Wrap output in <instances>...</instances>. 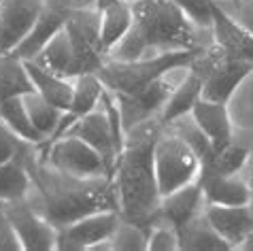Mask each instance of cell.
Listing matches in <instances>:
<instances>
[{
    "label": "cell",
    "instance_id": "6da1fadb",
    "mask_svg": "<svg viewBox=\"0 0 253 251\" xmlns=\"http://www.w3.org/2000/svg\"><path fill=\"white\" fill-rule=\"evenodd\" d=\"M160 132L162 126L158 120L145 122L126 132V145L113 170L119 215L147 230L158 219L162 200L153 168V145Z\"/></svg>",
    "mask_w": 253,
    "mask_h": 251
},
{
    "label": "cell",
    "instance_id": "7a4b0ae2",
    "mask_svg": "<svg viewBox=\"0 0 253 251\" xmlns=\"http://www.w3.org/2000/svg\"><path fill=\"white\" fill-rule=\"evenodd\" d=\"M28 164H30L34 190L39 192L43 202L41 213L58 228L96 211H119L113 177L79 179L64 175L41 162L34 145L28 151Z\"/></svg>",
    "mask_w": 253,
    "mask_h": 251
},
{
    "label": "cell",
    "instance_id": "3957f363",
    "mask_svg": "<svg viewBox=\"0 0 253 251\" xmlns=\"http://www.w3.org/2000/svg\"><path fill=\"white\" fill-rule=\"evenodd\" d=\"M128 34L111 49L107 60H138L166 51L202 47L200 28L172 0H138Z\"/></svg>",
    "mask_w": 253,
    "mask_h": 251
},
{
    "label": "cell",
    "instance_id": "277c9868",
    "mask_svg": "<svg viewBox=\"0 0 253 251\" xmlns=\"http://www.w3.org/2000/svg\"><path fill=\"white\" fill-rule=\"evenodd\" d=\"M205 47V45H202ZM202 47L183 51H166L138 60H107L98 71L104 87L113 94H134L156 83L170 71L189 68Z\"/></svg>",
    "mask_w": 253,
    "mask_h": 251
},
{
    "label": "cell",
    "instance_id": "5b68a950",
    "mask_svg": "<svg viewBox=\"0 0 253 251\" xmlns=\"http://www.w3.org/2000/svg\"><path fill=\"white\" fill-rule=\"evenodd\" d=\"M153 168L160 196H168L198 179L200 160L179 132L172 128H162L153 145Z\"/></svg>",
    "mask_w": 253,
    "mask_h": 251
},
{
    "label": "cell",
    "instance_id": "8992f818",
    "mask_svg": "<svg viewBox=\"0 0 253 251\" xmlns=\"http://www.w3.org/2000/svg\"><path fill=\"white\" fill-rule=\"evenodd\" d=\"M189 68L202 79V98L219 102H230L243 81L253 73V64L230 58L215 45L202 47Z\"/></svg>",
    "mask_w": 253,
    "mask_h": 251
},
{
    "label": "cell",
    "instance_id": "52a82bcc",
    "mask_svg": "<svg viewBox=\"0 0 253 251\" xmlns=\"http://www.w3.org/2000/svg\"><path fill=\"white\" fill-rule=\"evenodd\" d=\"M41 162L49 164L51 168L79 179H98L111 177L109 166L104 164L102 156L85 141L73 134H62L55 141L45 145H34Z\"/></svg>",
    "mask_w": 253,
    "mask_h": 251
},
{
    "label": "cell",
    "instance_id": "ba28073f",
    "mask_svg": "<svg viewBox=\"0 0 253 251\" xmlns=\"http://www.w3.org/2000/svg\"><path fill=\"white\" fill-rule=\"evenodd\" d=\"M64 28L73 43L77 77L85 73H98L107 62V53L100 43V15L96 9V0L73 6L68 11Z\"/></svg>",
    "mask_w": 253,
    "mask_h": 251
},
{
    "label": "cell",
    "instance_id": "9c48e42d",
    "mask_svg": "<svg viewBox=\"0 0 253 251\" xmlns=\"http://www.w3.org/2000/svg\"><path fill=\"white\" fill-rule=\"evenodd\" d=\"M122 219L119 211H96L58 228V251L111 249V236Z\"/></svg>",
    "mask_w": 253,
    "mask_h": 251
},
{
    "label": "cell",
    "instance_id": "30bf717a",
    "mask_svg": "<svg viewBox=\"0 0 253 251\" xmlns=\"http://www.w3.org/2000/svg\"><path fill=\"white\" fill-rule=\"evenodd\" d=\"M11 224L15 226L24 251H53L58 245V226L51 224L30 200H17L2 205Z\"/></svg>",
    "mask_w": 253,
    "mask_h": 251
},
{
    "label": "cell",
    "instance_id": "8fae6325",
    "mask_svg": "<svg viewBox=\"0 0 253 251\" xmlns=\"http://www.w3.org/2000/svg\"><path fill=\"white\" fill-rule=\"evenodd\" d=\"M170 92H172V85L166 81V77H162V79L151 83V85H147L145 89H140V92L115 94L119 113H122L124 130L130 132L132 128H136L140 124L158 120Z\"/></svg>",
    "mask_w": 253,
    "mask_h": 251
},
{
    "label": "cell",
    "instance_id": "7c38bea8",
    "mask_svg": "<svg viewBox=\"0 0 253 251\" xmlns=\"http://www.w3.org/2000/svg\"><path fill=\"white\" fill-rule=\"evenodd\" d=\"M45 9V0H2L0 4V53H13Z\"/></svg>",
    "mask_w": 253,
    "mask_h": 251
},
{
    "label": "cell",
    "instance_id": "4fadbf2b",
    "mask_svg": "<svg viewBox=\"0 0 253 251\" xmlns=\"http://www.w3.org/2000/svg\"><path fill=\"white\" fill-rule=\"evenodd\" d=\"M211 34H213V45L219 47L226 55L253 64V34L243 24H238L219 2H215L213 9Z\"/></svg>",
    "mask_w": 253,
    "mask_h": 251
},
{
    "label": "cell",
    "instance_id": "5bb4252c",
    "mask_svg": "<svg viewBox=\"0 0 253 251\" xmlns=\"http://www.w3.org/2000/svg\"><path fill=\"white\" fill-rule=\"evenodd\" d=\"M198 185L207 205H247L253 198L251 183L243 177V172L228 175V172L200 168Z\"/></svg>",
    "mask_w": 253,
    "mask_h": 251
},
{
    "label": "cell",
    "instance_id": "9a60e30c",
    "mask_svg": "<svg viewBox=\"0 0 253 251\" xmlns=\"http://www.w3.org/2000/svg\"><path fill=\"white\" fill-rule=\"evenodd\" d=\"M104 92H107V87H104V83H102L100 77H98V73H85V75L75 77V87H73L70 107L62 113V122L58 126V130H55V134L49 138V141L60 138L77 120H81L83 115L92 113L96 107H100ZM49 141H45V143H49Z\"/></svg>",
    "mask_w": 253,
    "mask_h": 251
},
{
    "label": "cell",
    "instance_id": "2e32d148",
    "mask_svg": "<svg viewBox=\"0 0 253 251\" xmlns=\"http://www.w3.org/2000/svg\"><path fill=\"white\" fill-rule=\"evenodd\" d=\"M205 215L217 232L230 243L232 251L238 249L243 239L253 230V202L247 205H207Z\"/></svg>",
    "mask_w": 253,
    "mask_h": 251
},
{
    "label": "cell",
    "instance_id": "e0dca14e",
    "mask_svg": "<svg viewBox=\"0 0 253 251\" xmlns=\"http://www.w3.org/2000/svg\"><path fill=\"white\" fill-rule=\"evenodd\" d=\"M189 115H192L194 124L202 130V134H205L215 147H223V145H228L236 138L234 124H232V117L228 111V102L200 98L194 104Z\"/></svg>",
    "mask_w": 253,
    "mask_h": 251
},
{
    "label": "cell",
    "instance_id": "ac0fdd59",
    "mask_svg": "<svg viewBox=\"0 0 253 251\" xmlns=\"http://www.w3.org/2000/svg\"><path fill=\"white\" fill-rule=\"evenodd\" d=\"M202 211H205V196H202L198 179H196L192 183L174 190L172 194H168V196H162L158 217L172 224L181 232V228L189 224Z\"/></svg>",
    "mask_w": 253,
    "mask_h": 251
},
{
    "label": "cell",
    "instance_id": "d6986e66",
    "mask_svg": "<svg viewBox=\"0 0 253 251\" xmlns=\"http://www.w3.org/2000/svg\"><path fill=\"white\" fill-rule=\"evenodd\" d=\"M96 9L100 15V43L109 58L111 49L132 28L134 11H132V2L126 0H96Z\"/></svg>",
    "mask_w": 253,
    "mask_h": 251
},
{
    "label": "cell",
    "instance_id": "ffe728a7",
    "mask_svg": "<svg viewBox=\"0 0 253 251\" xmlns=\"http://www.w3.org/2000/svg\"><path fill=\"white\" fill-rule=\"evenodd\" d=\"M30 147L32 145H28L19 156L0 164V205L26 200L30 190H34L30 164H28V151H30Z\"/></svg>",
    "mask_w": 253,
    "mask_h": 251
},
{
    "label": "cell",
    "instance_id": "44dd1931",
    "mask_svg": "<svg viewBox=\"0 0 253 251\" xmlns=\"http://www.w3.org/2000/svg\"><path fill=\"white\" fill-rule=\"evenodd\" d=\"M24 62H26V71L30 75V81L34 85V92H39L43 98H47L58 109L66 111L70 107V98H73L75 79L49 71V68L37 64L34 60H24Z\"/></svg>",
    "mask_w": 253,
    "mask_h": 251
},
{
    "label": "cell",
    "instance_id": "7402d4cb",
    "mask_svg": "<svg viewBox=\"0 0 253 251\" xmlns=\"http://www.w3.org/2000/svg\"><path fill=\"white\" fill-rule=\"evenodd\" d=\"M200 98H202V79L194 68H187L185 79L181 81L177 87H172L164 109H162V113L158 117L160 126L166 128V126L174 124L177 120H181V117H187L192 113L194 104Z\"/></svg>",
    "mask_w": 253,
    "mask_h": 251
},
{
    "label": "cell",
    "instance_id": "603a6c76",
    "mask_svg": "<svg viewBox=\"0 0 253 251\" xmlns=\"http://www.w3.org/2000/svg\"><path fill=\"white\" fill-rule=\"evenodd\" d=\"M181 251H232L230 243L211 226L205 211L181 228Z\"/></svg>",
    "mask_w": 253,
    "mask_h": 251
},
{
    "label": "cell",
    "instance_id": "cb8c5ba5",
    "mask_svg": "<svg viewBox=\"0 0 253 251\" xmlns=\"http://www.w3.org/2000/svg\"><path fill=\"white\" fill-rule=\"evenodd\" d=\"M34 92L26 62L15 53H0V104L6 100Z\"/></svg>",
    "mask_w": 253,
    "mask_h": 251
},
{
    "label": "cell",
    "instance_id": "d4e9b609",
    "mask_svg": "<svg viewBox=\"0 0 253 251\" xmlns=\"http://www.w3.org/2000/svg\"><path fill=\"white\" fill-rule=\"evenodd\" d=\"M34 62L49 68V71L58 73V75H64V77L75 79L77 77V62H75L73 43H70L66 28H62V30L49 41L45 49L34 58Z\"/></svg>",
    "mask_w": 253,
    "mask_h": 251
},
{
    "label": "cell",
    "instance_id": "484cf974",
    "mask_svg": "<svg viewBox=\"0 0 253 251\" xmlns=\"http://www.w3.org/2000/svg\"><path fill=\"white\" fill-rule=\"evenodd\" d=\"M0 120L9 126V128L15 132L24 143H28V145L45 143V136L34 128L30 115H28L24 96H17V98H11V100H6L4 104H0Z\"/></svg>",
    "mask_w": 253,
    "mask_h": 251
},
{
    "label": "cell",
    "instance_id": "4316f807",
    "mask_svg": "<svg viewBox=\"0 0 253 251\" xmlns=\"http://www.w3.org/2000/svg\"><path fill=\"white\" fill-rule=\"evenodd\" d=\"M24 102H26L28 115H30L34 128L45 136V141H49V138L55 134V130H58V126L62 122V113H64V111L58 109L55 104H51L47 98H43L39 92H28L24 96Z\"/></svg>",
    "mask_w": 253,
    "mask_h": 251
},
{
    "label": "cell",
    "instance_id": "83f0119b",
    "mask_svg": "<svg viewBox=\"0 0 253 251\" xmlns=\"http://www.w3.org/2000/svg\"><path fill=\"white\" fill-rule=\"evenodd\" d=\"M251 147L238 143L236 138L223 147H215L213 158L209 160L207 164H202L200 168L207 170H217V172H228V175H234V172H243L245 164H247Z\"/></svg>",
    "mask_w": 253,
    "mask_h": 251
},
{
    "label": "cell",
    "instance_id": "f1b7e54d",
    "mask_svg": "<svg viewBox=\"0 0 253 251\" xmlns=\"http://www.w3.org/2000/svg\"><path fill=\"white\" fill-rule=\"evenodd\" d=\"M147 241H149V230L122 217L109 243L113 251H147Z\"/></svg>",
    "mask_w": 253,
    "mask_h": 251
},
{
    "label": "cell",
    "instance_id": "f546056e",
    "mask_svg": "<svg viewBox=\"0 0 253 251\" xmlns=\"http://www.w3.org/2000/svg\"><path fill=\"white\" fill-rule=\"evenodd\" d=\"M147 251H181V236L179 230L164 219H156L149 228V241Z\"/></svg>",
    "mask_w": 253,
    "mask_h": 251
},
{
    "label": "cell",
    "instance_id": "4dcf8cb0",
    "mask_svg": "<svg viewBox=\"0 0 253 251\" xmlns=\"http://www.w3.org/2000/svg\"><path fill=\"white\" fill-rule=\"evenodd\" d=\"M200 30H211L213 22V9L217 0H172Z\"/></svg>",
    "mask_w": 253,
    "mask_h": 251
},
{
    "label": "cell",
    "instance_id": "1f68e13d",
    "mask_svg": "<svg viewBox=\"0 0 253 251\" xmlns=\"http://www.w3.org/2000/svg\"><path fill=\"white\" fill-rule=\"evenodd\" d=\"M26 147H28V143H24L9 126L0 120V164L19 156Z\"/></svg>",
    "mask_w": 253,
    "mask_h": 251
},
{
    "label": "cell",
    "instance_id": "d6a6232c",
    "mask_svg": "<svg viewBox=\"0 0 253 251\" xmlns=\"http://www.w3.org/2000/svg\"><path fill=\"white\" fill-rule=\"evenodd\" d=\"M0 251H24L17 230L11 224L2 205H0Z\"/></svg>",
    "mask_w": 253,
    "mask_h": 251
},
{
    "label": "cell",
    "instance_id": "836d02e7",
    "mask_svg": "<svg viewBox=\"0 0 253 251\" xmlns=\"http://www.w3.org/2000/svg\"><path fill=\"white\" fill-rule=\"evenodd\" d=\"M232 2H234L232 11H226L253 34V0H232Z\"/></svg>",
    "mask_w": 253,
    "mask_h": 251
},
{
    "label": "cell",
    "instance_id": "e575fe53",
    "mask_svg": "<svg viewBox=\"0 0 253 251\" xmlns=\"http://www.w3.org/2000/svg\"><path fill=\"white\" fill-rule=\"evenodd\" d=\"M243 177L249 181V183L253 185V149L249 151V158H247V164H245L243 168Z\"/></svg>",
    "mask_w": 253,
    "mask_h": 251
},
{
    "label": "cell",
    "instance_id": "d590c367",
    "mask_svg": "<svg viewBox=\"0 0 253 251\" xmlns=\"http://www.w3.org/2000/svg\"><path fill=\"white\" fill-rule=\"evenodd\" d=\"M238 251H253V230L243 239V243L238 245Z\"/></svg>",
    "mask_w": 253,
    "mask_h": 251
},
{
    "label": "cell",
    "instance_id": "8d00e7d4",
    "mask_svg": "<svg viewBox=\"0 0 253 251\" xmlns=\"http://www.w3.org/2000/svg\"><path fill=\"white\" fill-rule=\"evenodd\" d=\"M126 2H132V4H134V2H138V0H126Z\"/></svg>",
    "mask_w": 253,
    "mask_h": 251
},
{
    "label": "cell",
    "instance_id": "74e56055",
    "mask_svg": "<svg viewBox=\"0 0 253 251\" xmlns=\"http://www.w3.org/2000/svg\"><path fill=\"white\" fill-rule=\"evenodd\" d=\"M251 190H253V185H251ZM251 202H253V198H251Z\"/></svg>",
    "mask_w": 253,
    "mask_h": 251
},
{
    "label": "cell",
    "instance_id": "f35d334b",
    "mask_svg": "<svg viewBox=\"0 0 253 251\" xmlns=\"http://www.w3.org/2000/svg\"><path fill=\"white\" fill-rule=\"evenodd\" d=\"M0 4H2V0H0Z\"/></svg>",
    "mask_w": 253,
    "mask_h": 251
}]
</instances>
